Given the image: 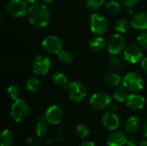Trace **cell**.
<instances>
[{"label": "cell", "mask_w": 147, "mask_h": 146, "mask_svg": "<svg viewBox=\"0 0 147 146\" xmlns=\"http://www.w3.org/2000/svg\"><path fill=\"white\" fill-rule=\"evenodd\" d=\"M141 67L142 69L147 73V57L144 58L141 61Z\"/></svg>", "instance_id": "obj_37"}, {"label": "cell", "mask_w": 147, "mask_h": 146, "mask_svg": "<svg viewBox=\"0 0 147 146\" xmlns=\"http://www.w3.org/2000/svg\"><path fill=\"white\" fill-rule=\"evenodd\" d=\"M24 1L27 3H36L37 1H39V0H24Z\"/></svg>", "instance_id": "obj_41"}, {"label": "cell", "mask_w": 147, "mask_h": 146, "mask_svg": "<svg viewBox=\"0 0 147 146\" xmlns=\"http://www.w3.org/2000/svg\"><path fill=\"white\" fill-rule=\"evenodd\" d=\"M40 86V81L36 77H32L26 83V89L30 92H36Z\"/></svg>", "instance_id": "obj_25"}, {"label": "cell", "mask_w": 147, "mask_h": 146, "mask_svg": "<svg viewBox=\"0 0 147 146\" xmlns=\"http://www.w3.org/2000/svg\"><path fill=\"white\" fill-rule=\"evenodd\" d=\"M140 0H121L122 3L127 7V8H132L134 7L135 4H137L139 3Z\"/></svg>", "instance_id": "obj_34"}, {"label": "cell", "mask_w": 147, "mask_h": 146, "mask_svg": "<svg viewBox=\"0 0 147 146\" xmlns=\"http://www.w3.org/2000/svg\"><path fill=\"white\" fill-rule=\"evenodd\" d=\"M115 110H116V107H115V106H114V107L112 108V110H111V111H112V112H114Z\"/></svg>", "instance_id": "obj_44"}, {"label": "cell", "mask_w": 147, "mask_h": 146, "mask_svg": "<svg viewBox=\"0 0 147 146\" xmlns=\"http://www.w3.org/2000/svg\"><path fill=\"white\" fill-rule=\"evenodd\" d=\"M137 41L140 46L144 49H147V31L142 32L137 38Z\"/></svg>", "instance_id": "obj_31"}, {"label": "cell", "mask_w": 147, "mask_h": 146, "mask_svg": "<svg viewBox=\"0 0 147 146\" xmlns=\"http://www.w3.org/2000/svg\"><path fill=\"white\" fill-rule=\"evenodd\" d=\"M143 132H144V133H145L146 137L147 138V121L146 122L145 126H144V128H143Z\"/></svg>", "instance_id": "obj_40"}, {"label": "cell", "mask_w": 147, "mask_h": 146, "mask_svg": "<svg viewBox=\"0 0 147 146\" xmlns=\"http://www.w3.org/2000/svg\"><path fill=\"white\" fill-rule=\"evenodd\" d=\"M55 140L57 142H63L65 140V137H64V134H63V131L61 129L58 132V133H57V135L55 137Z\"/></svg>", "instance_id": "obj_35"}, {"label": "cell", "mask_w": 147, "mask_h": 146, "mask_svg": "<svg viewBox=\"0 0 147 146\" xmlns=\"http://www.w3.org/2000/svg\"><path fill=\"white\" fill-rule=\"evenodd\" d=\"M76 134L78 138L82 139H85L90 136V130L87 125L81 123V124H78L76 127Z\"/></svg>", "instance_id": "obj_23"}, {"label": "cell", "mask_w": 147, "mask_h": 146, "mask_svg": "<svg viewBox=\"0 0 147 146\" xmlns=\"http://www.w3.org/2000/svg\"><path fill=\"white\" fill-rule=\"evenodd\" d=\"M138 146H147V141H142V142H140Z\"/></svg>", "instance_id": "obj_42"}, {"label": "cell", "mask_w": 147, "mask_h": 146, "mask_svg": "<svg viewBox=\"0 0 147 146\" xmlns=\"http://www.w3.org/2000/svg\"><path fill=\"white\" fill-rule=\"evenodd\" d=\"M63 109L59 105H51L46 111L45 119L51 125H58L63 119Z\"/></svg>", "instance_id": "obj_11"}, {"label": "cell", "mask_w": 147, "mask_h": 146, "mask_svg": "<svg viewBox=\"0 0 147 146\" xmlns=\"http://www.w3.org/2000/svg\"><path fill=\"white\" fill-rule=\"evenodd\" d=\"M109 65L112 67L118 68V67H120L122 65V59L118 55H112L109 58Z\"/></svg>", "instance_id": "obj_32"}, {"label": "cell", "mask_w": 147, "mask_h": 146, "mask_svg": "<svg viewBox=\"0 0 147 146\" xmlns=\"http://www.w3.org/2000/svg\"><path fill=\"white\" fill-rule=\"evenodd\" d=\"M107 46V42L104 38L96 36L90 41V47L95 52H100Z\"/></svg>", "instance_id": "obj_19"}, {"label": "cell", "mask_w": 147, "mask_h": 146, "mask_svg": "<svg viewBox=\"0 0 147 146\" xmlns=\"http://www.w3.org/2000/svg\"><path fill=\"white\" fill-rule=\"evenodd\" d=\"M28 11L27 2L24 0H10L7 4V12L13 17H23Z\"/></svg>", "instance_id": "obj_8"}, {"label": "cell", "mask_w": 147, "mask_h": 146, "mask_svg": "<svg viewBox=\"0 0 147 146\" xmlns=\"http://www.w3.org/2000/svg\"><path fill=\"white\" fill-rule=\"evenodd\" d=\"M90 29L96 35L104 34L109 29V22L105 16L99 14H93L90 18Z\"/></svg>", "instance_id": "obj_5"}, {"label": "cell", "mask_w": 147, "mask_h": 146, "mask_svg": "<svg viewBox=\"0 0 147 146\" xmlns=\"http://www.w3.org/2000/svg\"><path fill=\"white\" fill-rule=\"evenodd\" d=\"M144 79L140 74L137 72H128L122 80V85L127 90L131 92H139L144 88Z\"/></svg>", "instance_id": "obj_2"}, {"label": "cell", "mask_w": 147, "mask_h": 146, "mask_svg": "<svg viewBox=\"0 0 147 146\" xmlns=\"http://www.w3.org/2000/svg\"><path fill=\"white\" fill-rule=\"evenodd\" d=\"M126 104L133 111H140L144 108L146 105V99L143 96L139 94H131L127 96Z\"/></svg>", "instance_id": "obj_13"}, {"label": "cell", "mask_w": 147, "mask_h": 146, "mask_svg": "<svg viewBox=\"0 0 147 146\" xmlns=\"http://www.w3.org/2000/svg\"><path fill=\"white\" fill-rule=\"evenodd\" d=\"M111 103V97L106 92L99 91L92 95L90 100L91 108L96 111L106 109Z\"/></svg>", "instance_id": "obj_6"}, {"label": "cell", "mask_w": 147, "mask_h": 146, "mask_svg": "<svg viewBox=\"0 0 147 146\" xmlns=\"http://www.w3.org/2000/svg\"><path fill=\"white\" fill-rule=\"evenodd\" d=\"M28 18L31 25L37 28H43L49 24L51 15L45 3H36L28 9Z\"/></svg>", "instance_id": "obj_1"}, {"label": "cell", "mask_w": 147, "mask_h": 146, "mask_svg": "<svg viewBox=\"0 0 147 146\" xmlns=\"http://www.w3.org/2000/svg\"><path fill=\"white\" fill-rule=\"evenodd\" d=\"M45 3H52L53 2H55L56 0H42Z\"/></svg>", "instance_id": "obj_43"}, {"label": "cell", "mask_w": 147, "mask_h": 146, "mask_svg": "<svg viewBox=\"0 0 147 146\" xmlns=\"http://www.w3.org/2000/svg\"><path fill=\"white\" fill-rule=\"evenodd\" d=\"M42 47L50 54H59L63 50V43L58 36L49 35L43 40Z\"/></svg>", "instance_id": "obj_9"}, {"label": "cell", "mask_w": 147, "mask_h": 146, "mask_svg": "<svg viewBox=\"0 0 147 146\" xmlns=\"http://www.w3.org/2000/svg\"><path fill=\"white\" fill-rule=\"evenodd\" d=\"M104 82L109 87H116L121 82V77L115 72H108L104 76Z\"/></svg>", "instance_id": "obj_20"}, {"label": "cell", "mask_w": 147, "mask_h": 146, "mask_svg": "<svg viewBox=\"0 0 147 146\" xmlns=\"http://www.w3.org/2000/svg\"><path fill=\"white\" fill-rule=\"evenodd\" d=\"M140 126V125L139 120L134 116H131L127 120L125 123V131L130 135H134L139 132Z\"/></svg>", "instance_id": "obj_17"}, {"label": "cell", "mask_w": 147, "mask_h": 146, "mask_svg": "<svg viewBox=\"0 0 147 146\" xmlns=\"http://www.w3.org/2000/svg\"><path fill=\"white\" fill-rule=\"evenodd\" d=\"M126 145L127 146H138V143L135 139H127V142Z\"/></svg>", "instance_id": "obj_36"}, {"label": "cell", "mask_w": 147, "mask_h": 146, "mask_svg": "<svg viewBox=\"0 0 147 146\" xmlns=\"http://www.w3.org/2000/svg\"><path fill=\"white\" fill-rule=\"evenodd\" d=\"M1 146H12L14 142V134L9 129H4L2 131L1 135Z\"/></svg>", "instance_id": "obj_21"}, {"label": "cell", "mask_w": 147, "mask_h": 146, "mask_svg": "<svg viewBox=\"0 0 147 146\" xmlns=\"http://www.w3.org/2000/svg\"><path fill=\"white\" fill-rule=\"evenodd\" d=\"M44 143H45V145H52V144H53V139H47L44 141Z\"/></svg>", "instance_id": "obj_39"}, {"label": "cell", "mask_w": 147, "mask_h": 146, "mask_svg": "<svg viewBox=\"0 0 147 146\" xmlns=\"http://www.w3.org/2000/svg\"><path fill=\"white\" fill-rule=\"evenodd\" d=\"M127 142V136L126 133L117 129L113 131L107 139V145L109 146H123Z\"/></svg>", "instance_id": "obj_14"}, {"label": "cell", "mask_w": 147, "mask_h": 146, "mask_svg": "<svg viewBox=\"0 0 147 146\" xmlns=\"http://www.w3.org/2000/svg\"><path fill=\"white\" fill-rule=\"evenodd\" d=\"M127 98V91L124 86L118 87L113 93V99L118 102H126Z\"/></svg>", "instance_id": "obj_24"}, {"label": "cell", "mask_w": 147, "mask_h": 146, "mask_svg": "<svg viewBox=\"0 0 147 146\" xmlns=\"http://www.w3.org/2000/svg\"><path fill=\"white\" fill-rule=\"evenodd\" d=\"M105 8H106L107 12L111 14V15L118 14L121 10V5L120 4V3H118L117 1H115V0L109 2L106 4Z\"/></svg>", "instance_id": "obj_26"}, {"label": "cell", "mask_w": 147, "mask_h": 146, "mask_svg": "<svg viewBox=\"0 0 147 146\" xmlns=\"http://www.w3.org/2000/svg\"><path fill=\"white\" fill-rule=\"evenodd\" d=\"M132 26L136 29L146 30L147 29V12L142 11L135 14L131 20Z\"/></svg>", "instance_id": "obj_16"}, {"label": "cell", "mask_w": 147, "mask_h": 146, "mask_svg": "<svg viewBox=\"0 0 147 146\" xmlns=\"http://www.w3.org/2000/svg\"><path fill=\"white\" fill-rule=\"evenodd\" d=\"M126 47V40L125 38L119 34H113L107 42V48L110 54L119 55L121 54Z\"/></svg>", "instance_id": "obj_7"}, {"label": "cell", "mask_w": 147, "mask_h": 146, "mask_svg": "<svg viewBox=\"0 0 147 146\" xmlns=\"http://www.w3.org/2000/svg\"><path fill=\"white\" fill-rule=\"evenodd\" d=\"M34 133L38 137H44L48 133V122L46 120L45 116L40 117V120L34 127Z\"/></svg>", "instance_id": "obj_18"}, {"label": "cell", "mask_w": 147, "mask_h": 146, "mask_svg": "<svg viewBox=\"0 0 147 146\" xmlns=\"http://www.w3.org/2000/svg\"><path fill=\"white\" fill-rule=\"evenodd\" d=\"M130 28V22L126 19H121L117 21L115 26V29L119 33H126Z\"/></svg>", "instance_id": "obj_27"}, {"label": "cell", "mask_w": 147, "mask_h": 146, "mask_svg": "<svg viewBox=\"0 0 147 146\" xmlns=\"http://www.w3.org/2000/svg\"><path fill=\"white\" fill-rule=\"evenodd\" d=\"M7 94H8L9 97L11 100H13V101H17V100H19L20 97H21V95H22L20 89H19L18 87H16V86H14V85L9 86V87L8 88V89H7Z\"/></svg>", "instance_id": "obj_28"}, {"label": "cell", "mask_w": 147, "mask_h": 146, "mask_svg": "<svg viewBox=\"0 0 147 146\" xmlns=\"http://www.w3.org/2000/svg\"><path fill=\"white\" fill-rule=\"evenodd\" d=\"M102 124L107 129L115 131L120 126V120L114 112L109 111L102 116Z\"/></svg>", "instance_id": "obj_15"}, {"label": "cell", "mask_w": 147, "mask_h": 146, "mask_svg": "<svg viewBox=\"0 0 147 146\" xmlns=\"http://www.w3.org/2000/svg\"><path fill=\"white\" fill-rule=\"evenodd\" d=\"M69 97L75 102L84 101L87 96V88L81 81H73L66 86Z\"/></svg>", "instance_id": "obj_3"}, {"label": "cell", "mask_w": 147, "mask_h": 146, "mask_svg": "<svg viewBox=\"0 0 147 146\" xmlns=\"http://www.w3.org/2000/svg\"><path fill=\"white\" fill-rule=\"evenodd\" d=\"M104 2L105 0H86L85 4L88 9H92V10H96L102 7V5L104 4Z\"/></svg>", "instance_id": "obj_30"}, {"label": "cell", "mask_w": 147, "mask_h": 146, "mask_svg": "<svg viewBox=\"0 0 147 146\" xmlns=\"http://www.w3.org/2000/svg\"><path fill=\"white\" fill-rule=\"evenodd\" d=\"M143 57L142 47L137 45H131L127 46L124 51V58L125 59L132 64H135L139 62Z\"/></svg>", "instance_id": "obj_12"}, {"label": "cell", "mask_w": 147, "mask_h": 146, "mask_svg": "<svg viewBox=\"0 0 147 146\" xmlns=\"http://www.w3.org/2000/svg\"><path fill=\"white\" fill-rule=\"evenodd\" d=\"M51 67V60L47 56H37L32 62V70L34 74L39 76L46 75Z\"/></svg>", "instance_id": "obj_10"}, {"label": "cell", "mask_w": 147, "mask_h": 146, "mask_svg": "<svg viewBox=\"0 0 147 146\" xmlns=\"http://www.w3.org/2000/svg\"><path fill=\"white\" fill-rule=\"evenodd\" d=\"M53 81L58 86H61V87L65 86L66 87L68 85V78H67L66 75L60 71L55 72L53 75Z\"/></svg>", "instance_id": "obj_22"}, {"label": "cell", "mask_w": 147, "mask_h": 146, "mask_svg": "<svg viewBox=\"0 0 147 146\" xmlns=\"http://www.w3.org/2000/svg\"><path fill=\"white\" fill-rule=\"evenodd\" d=\"M58 55H59L58 57H59V61L65 65H69L72 62V59H73L72 54L66 50H62Z\"/></svg>", "instance_id": "obj_29"}, {"label": "cell", "mask_w": 147, "mask_h": 146, "mask_svg": "<svg viewBox=\"0 0 147 146\" xmlns=\"http://www.w3.org/2000/svg\"><path fill=\"white\" fill-rule=\"evenodd\" d=\"M29 114L28 104L22 99L15 101L10 108V116L16 122L23 121Z\"/></svg>", "instance_id": "obj_4"}, {"label": "cell", "mask_w": 147, "mask_h": 146, "mask_svg": "<svg viewBox=\"0 0 147 146\" xmlns=\"http://www.w3.org/2000/svg\"><path fill=\"white\" fill-rule=\"evenodd\" d=\"M78 146H96L95 144L91 141H84V142H82Z\"/></svg>", "instance_id": "obj_38"}, {"label": "cell", "mask_w": 147, "mask_h": 146, "mask_svg": "<svg viewBox=\"0 0 147 146\" xmlns=\"http://www.w3.org/2000/svg\"><path fill=\"white\" fill-rule=\"evenodd\" d=\"M27 144L30 146H38L40 145V141L38 138V136H34V135H32V136H29L27 140H26Z\"/></svg>", "instance_id": "obj_33"}]
</instances>
